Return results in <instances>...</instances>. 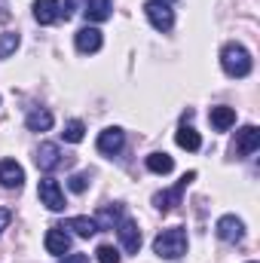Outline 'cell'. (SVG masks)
Masks as SVG:
<instances>
[{
    "instance_id": "obj_1",
    "label": "cell",
    "mask_w": 260,
    "mask_h": 263,
    "mask_svg": "<svg viewBox=\"0 0 260 263\" xmlns=\"http://www.w3.org/2000/svg\"><path fill=\"white\" fill-rule=\"evenodd\" d=\"M153 251L165 260H178L187 254V230L184 227H169L153 239Z\"/></svg>"
},
{
    "instance_id": "obj_20",
    "label": "cell",
    "mask_w": 260,
    "mask_h": 263,
    "mask_svg": "<svg viewBox=\"0 0 260 263\" xmlns=\"http://www.w3.org/2000/svg\"><path fill=\"white\" fill-rule=\"evenodd\" d=\"M147 168H150L153 175H169V172L175 168V159H172L169 153H150V156H147Z\"/></svg>"
},
{
    "instance_id": "obj_24",
    "label": "cell",
    "mask_w": 260,
    "mask_h": 263,
    "mask_svg": "<svg viewBox=\"0 0 260 263\" xmlns=\"http://www.w3.org/2000/svg\"><path fill=\"white\" fill-rule=\"evenodd\" d=\"M95 257H98V263H120V251L114 245H98Z\"/></svg>"
},
{
    "instance_id": "obj_19",
    "label": "cell",
    "mask_w": 260,
    "mask_h": 263,
    "mask_svg": "<svg viewBox=\"0 0 260 263\" xmlns=\"http://www.w3.org/2000/svg\"><path fill=\"white\" fill-rule=\"evenodd\" d=\"M175 141H178V147H184V150H190L196 153L199 147H202V138H199V132L193 126H181V129L175 132Z\"/></svg>"
},
{
    "instance_id": "obj_7",
    "label": "cell",
    "mask_w": 260,
    "mask_h": 263,
    "mask_svg": "<svg viewBox=\"0 0 260 263\" xmlns=\"http://www.w3.org/2000/svg\"><path fill=\"white\" fill-rule=\"evenodd\" d=\"M214 230H217V239H220V242H242V239H245V223H242L236 214H224V217L214 223Z\"/></svg>"
},
{
    "instance_id": "obj_15",
    "label": "cell",
    "mask_w": 260,
    "mask_h": 263,
    "mask_svg": "<svg viewBox=\"0 0 260 263\" xmlns=\"http://www.w3.org/2000/svg\"><path fill=\"white\" fill-rule=\"evenodd\" d=\"M86 18L92 22V25H98V22H107L110 15H114V0H86Z\"/></svg>"
},
{
    "instance_id": "obj_11",
    "label": "cell",
    "mask_w": 260,
    "mask_h": 263,
    "mask_svg": "<svg viewBox=\"0 0 260 263\" xmlns=\"http://www.w3.org/2000/svg\"><path fill=\"white\" fill-rule=\"evenodd\" d=\"M22 184H25V168H22L15 159H3V162H0V187L18 190Z\"/></svg>"
},
{
    "instance_id": "obj_17",
    "label": "cell",
    "mask_w": 260,
    "mask_h": 263,
    "mask_svg": "<svg viewBox=\"0 0 260 263\" xmlns=\"http://www.w3.org/2000/svg\"><path fill=\"white\" fill-rule=\"evenodd\" d=\"M62 230H73L80 239H92L95 233H101L98 223H95V217H70V220H65Z\"/></svg>"
},
{
    "instance_id": "obj_23",
    "label": "cell",
    "mask_w": 260,
    "mask_h": 263,
    "mask_svg": "<svg viewBox=\"0 0 260 263\" xmlns=\"http://www.w3.org/2000/svg\"><path fill=\"white\" fill-rule=\"evenodd\" d=\"M62 135H65L67 144H80V141H83V135H86V126H83L80 120H73V123H67V126H65Z\"/></svg>"
},
{
    "instance_id": "obj_8",
    "label": "cell",
    "mask_w": 260,
    "mask_h": 263,
    "mask_svg": "<svg viewBox=\"0 0 260 263\" xmlns=\"http://www.w3.org/2000/svg\"><path fill=\"white\" fill-rule=\"evenodd\" d=\"M117 236H120V245H123V251L138 254V248H141V230H138V223H135V220L123 217V220L117 223Z\"/></svg>"
},
{
    "instance_id": "obj_12",
    "label": "cell",
    "mask_w": 260,
    "mask_h": 263,
    "mask_svg": "<svg viewBox=\"0 0 260 263\" xmlns=\"http://www.w3.org/2000/svg\"><path fill=\"white\" fill-rule=\"evenodd\" d=\"M46 251H49L52 257H65V254H70V236H67L62 227L46 230Z\"/></svg>"
},
{
    "instance_id": "obj_13",
    "label": "cell",
    "mask_w": 260,
    "mask_h": 263,
    "mask_svg": "<svg viewBox=\"0 0 260 263\" xmlns=\"http://www.w3.org/2000/svg\"><path fill=\"white\" fill-rule=\"evenodd\" d=\"M34 18L40 25H55L62 18V3L59 0H34Z\"/></svg>"
},
{
    "instance_id": "obj_4",
    "label": "cell",
    "mask_w": 260,
    "mask_h": 263,
    "mask_svg": "<svg viewBox=\"0 0 260 263\" xmlns=\"http://www.w3.org/2000/svg\"><path fill=\"white\" fill-rule=\"evenodd\" d=\"M37 196L40 202L49 208V211H65V190H62V184L55 181V178H43L40 181V187H37Z\"/></svg>"
},
{
    "instance_id": "obj_29",
    "label": "cell",
    "mask_w": 260,
    "mask_h": 263,
    "mask_svg": "<svg viewBox=\"0 0 260 263\" xmlns=\"http://www.w3.org/2000/svg\"><path fill=\"white\" fill-rule=\"evenodd\" d=\"M159 3H169V6H172V3H175V0H159Z\"/></svg>"
},
{
    "instance_id": "obj_6",
    "label": "cell",
    "mask_w": 260,
    "mask_h": 263,
    "mask_svg": "<svg viewBox=\"0 0 260 263\" xmlns=\"http://www.w3.org/2000/svg\"><path fill=\"white\" fill-rule=\"evenodd\" d=\"M73 43H77V52L92 55V52H98V49H101L104 37H101V31H98L95 25H86V28H80V31L73 34Z\"/></svg>"
},
{
    "instance_id": "obj_21",
    "label": "cell",
    "mask_w": 260,
    "mask_h": 263,
    "mask_svg": "<svg viewBox=\"0 0 260 263\" xmlns=\"http://www.w3.org/2000/svg\"><path fill=\"white\" fill-rule=\"evenodd\" d=\"M25 126L31 132H49L52 129V114L49 110H31L28 120H25Z\"/></svg>"
},
{
    "instance_id": "obj_9",
    "label": "cell",
    "mask_w": 260,
    "mask_h": 263,
    "mask_svg": "<svg viewBox=\"0 0 260 263\" xmlns=\"http://www.w3.org/2000/svg\"><path fill=\"white\" fill-rule=\"evenodd\" d=\"M34 159H37V168L49 175V172H55V168L62 165V150H59V144L46 141V144L37 147V156H34Z\"/></svg>"
},
{
    "instance_id": "obj_26",
    "label": "cell",
    "mask_w": 260,
    "mask_h": 263,
    "mask_svg": "<svg viewBox=\"0 0 260 263\" xmlns=\"http://www.w3.org/2000/svg\"><path fill=\"white\" fill-rule=\"evenodd\" d=\"M80 6H86V0H65V6H62V18H70V15H77L80 12Z\"/></svg>"
},
{
    "instance_id": "obj_18",
    "label": "cell",
    "mask_w": 260,
    "mask_h": 263,
    "mask_svg": "<svg viewBox=\"0 0 260 263\" xmlns=\"http://www.w3.org/2000/svg\"><path fill=\"white\" fill-rule=\"evenodd\" d=\"M123 220V205H104L101 211H98V217H95V223H98V230H114L117 223Z\"/></svg>"
},
{
    "instance_id": "obj_10",
    "label": "cell",
    "mask_w": 260,
    "mask_h": 263,
    "mask_svg": "<svg viewBox=\"0 0 260 263\" xmlns=\"http://www.w3.org/2000/svg\"><path fill=\"white\" fill-rule=\"evenodd\" d=\"M123 144H126V132L117 129V126H110L98 135V153H104V156H117L123 150Z\"/></svg>"
},
{
    "instance_id": "obj_3",
    "label": "cell",
    "mask_w": 260,
    "mask_h": 263,
    "mask_svg": "<svg viewBox=\"0 0 260 263\" xmlns=\"http://www.w3.org/2000/svg\"><path fill=\"white\" fill-rule=\"evenodd\" d=\"M193 181H196V172H187V175H184V178H181V181L172 187V190H162V193H156V196H153V205H156V211H162V214H165V211H172L175 205H181V196H184V190H187Z\"/></svg>"
},
{
    "instance_id": "obj_28",
    "label": "cell",
    "mask_w": 260,
    "mask_h": 263,
    "mask_svg": "<svg viewBox=\"0 0 260 263\" xmlns=\"http://www.w3.org/2000/svg\"><path fill=\"white\" fill-rule=\"evenodd\" d=\"M59 263H89V257L86 254H65V260H59Z\"/></svg>"
},
{
    "instance_id": "obj_16",
    "label": "cell",
    "mask_w": 260,
    "mask_h": 263,
    "mask_svg": "<svg viewBox=\"0 0 260 263\" xmlns=\"http://www.w3.org/2000/svg\"><path fill=\"white\" fill-rule=\"evenodd\" d=\"M208 120H211V126H214L217 132H227L230 126H236V110L227 107V104H217V107H211Z\"/></svg>"
},
{
    "instance_id": "obj_5",
    "label": "cell",
    "mask_w": 260,
    "mask_h": 263,
    "mask_svg": "<svg viewBox=\"0 0 260 263\" xmlns=\"http://www.w3.org/2000/svg\"><path fill=\"white\" fill-rule=\"evenodd\" d=\"M144 15L150 18V25H153L156 31H172V25H175L172 6H169V3H159V0H147V3H144Z\"/></svg>"
},
{
    "instance_id": "obj_14",
    "label": "cell",
    "mask_w": 260,
    "mask_h": 263,
    "mask_svg": "<svg viewBox=\"0 0 260 263\" xmlns=\"http://www.w3.org/2000/svg\"><path fill=\"white\" fill-rule=\"evenodd\" d=\"M260 147V129L257 126H245L236 138V153L239 156H251L254 150Z\"/></svg>"
},
{
    "instance_id": "obj_22",
    "label": "cell",
    "mask_w": 260,
    "mask_h": 263,
    "mask_svg": "<svg viewBox=\"0 0 260 263\" xmlns=\"http://www.w3.org/2000/svg\"><path fill=\"white\" fill-rule=\"evenodd\" d=\"M18 43H22V37H18L15 31H6V34H0V59H9V55L18 49Z\"/></svg>"
},
{
    "instance_id": "obj_25",
    "label": "cell",
    "mask_w": 260,
    "mask_h": 263,
    "mask_svg": "<svg viewBox=\"0 0 260 263\" xmlns=\"http://www.w3.org/2000/svg\"><path fill=\"white\" fill-rule=\"evenodd\" d=\"M67 187H70V193H83V190L89 187V175H70Z\"/></svg>"
},
{
    "instance_id": "obj_27",
    "label": "cell",
    "mask_w": 260,
    "mask_h": 263,
    "mask_svg": "<svg viewBox=\"0 0 260 263\" xmlns=\"http://www.w3.org/2000/svg\"><path fill=\"white\" fill-rule=\"evenodd\" d=\"M9 220H12V211H9V208H0V233L9 227Z\"/></svg>"
},
{
    "instance_id": "obj_2",
    "label": "cell",
    "mask_w": 260,
    "mask_h": 263,
    "mask_svg": "<svg viewBox=\"0 0 260 263\" xmlns=\"http://www.w3.org/2000/svg\"><path fill=\"white\" fill-rule=\"evenodd\" d=\"M220 67H224L227 77L242 80V77L251 73V52H248L242 43H227V46L220 49Z\"/></svg>"
},
{
    "instance_id": "obj_30",
    "label": "cell",
    "mask_w": 260,
    "mask_h": 263,
    "mask_svg": "<svg viewBox=\"0 0 260 263\" xmlns=\"http://www.w3.org/2000/svg\"><path fill=\"white\" fill-rule=\"evenodd\" d=\"M248 263H254V260H248Z\"/></svg>"
}]
</instances>
